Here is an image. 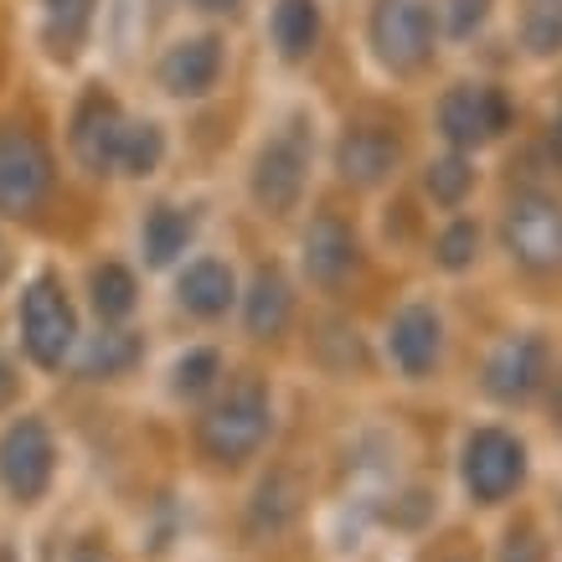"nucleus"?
<instances>
[{"label": "nucleus", "instance_id": "f257e3e1", "mask_svg": "<svg viewBox=\"0 0 562 562\" xmlns=\"http://www.w3.org/2000/svg\"><path fill=\"white\" fill-rule=\"evenodd\" d=\"M263 439H269V387L258 376H238L206 408L202 428H196L202 454L212 464H222V470H238L243 460H254Z\"/></svg>", "mask_w": 562, "mask_h": 562}, {"label": "nucleus", "instance_id": "f03ea898", "mask_svg": "<svg viewBox=\"0 0 562 562\" xmlns=\"http://www.w3.org/2000/svg\"><path fill=\"white\" fill-rule=\"evenodd\" d=\"M72 341H78V315H72L68 290H63L52 273H42V279H32L26 294H21V346H26V357H32L36 367L57 372V367L68 361Z\"/></svg>", "mask_w": 562, "mask_h": 562}, {"label": "nucleus", "instance_id": "7ed1b4c3", "mask_svg": "<svg viewBox=\"0 0 562 562\" xmlns=\"http://www.w3.org/2000/svg\"><path fill=\"white\" fill-rule=\"evenodd\" d=\"M434 0H376L372 52L392 72H418L434 57Z\"/></svg>", "mask_w": 562, "mask_h": 562}, {"label": "nucleus", "instance_id": "20e7f679", "mask_svg": "<svg viewBox=\"0 0 562 562\" xmlns=\"http://www.w3.org/2000/svg\"><path fill=\"white\" fill-rule=\"evenodd\" d=\"M506 248L527 273L562 269V202L547 191H516L506 206Z\"/></svg>", "mask_w": 562, "mask_h": 562}, {"label": "nucleus", "instance_id": "39448f33", "mask_svg": "<svg viewBox=\"0 0 562 562\" xmlns=\"http://www.w3.org/2000/svg\"><path fill=\"white\" fill-rule=\"evenodd\" d=\"M460 475H464V491L475 495L480 506H501L527 480V449L506 428H475L470 443H464Z\"/></svg>", "mask_w": 562, "mask_h": 562}, {"label": "nucleus", "instance_id": "423d86ee", "mask_svg": "<svg viewBox=\"0 0 562 562\" xmlns=\"http://www.w3.org/2000/svg\"><path fill=\"white\" fill-rule=\"evenodd\" d=\"M52 191V155L26 130H0V212L32 217Z\"/></svg>", "mask_w": 562, "mask_h": 562}, {"label": "nucleus", "instance_id": "0eeeda50", "mask_svg": "<svg viewBox=\"0 0 562 562\" xmlns=\"http://www.w3.org/2000/svg\"><path fill=\"white\" fill-rule=\"evenodd\" d=\"M52 470H57V449H52V434L42 418H21V424L5 428V439H0V480H5V491L16 495L21 506L47 495Z\"/></svg>", "mask_w": 562, "mask_h": 562}, {"label": "nucleus", "instance_id": "6e6552de", "mask_svg": "<svg viewBox=\"0 0 562 562\" xmlns=\"http://www.w3.org/2000/svg\"><path fill=\"white\" fill-rule=\"evenodd\" d=\"M305 171H310V150L300 130H284L279 139H269L258 150L254 166V202L269 212V217H290L300 196H305Z\"/></svg>", "mask_w": 562, "mask_h": 562}, {"label": "nucleus", "instance_id": "1a4fd4ad", "mask_svg": "<svg viewBox=\"0 0 562 562\" xmlns=\"http://www.w3.org/2000/svg\"><path fill=\"white\" fill-rule=\"evenodd\" d=\"M439 124L454 150H475V145H491L506 124H512V103L501 88L485 83H460L449 88L439 103Z\"/></svg>", "mask_w": 562, "mask_h": 562}, {"label": "nucleus", "instance_id": "9d476101", "mask_svg": "<svg viewBox=\"0 0 562 562\" xmlns=\"http://www.w3.org/2000/svg\"><path fill=\"white\" fill-rule=\"evenodd\" d=\"M547 382V341L542 336H512L485 361V392L495 403H527Z\"/></svg>", "mask_w": 562, "mask_h": 562}, {"label": "nucleus", "instance_id": "9b49d317", "mask_svg": "<svg viewBox=\"0 0 562 562\" xmlns=\"http://www.w3.org/2000/svg\"><path fill=\"white\" fill-rule=\"evenodd\" d=\"M124 109L109 93H83L78 114H72V155L83 160L88 171H114V150L124 135Z\"/></svg>", "mask_w": 562, "mask_h": 562}, {"label": "nucleus", "instance_id": "f8f14e48", "mask_svg": "<svg viewBox=\"0 0 562 562\" xmlns=\"http://www.w3.org/2000/svg\"><path fill=\"white\" fill-rule=\"evenodd\" d=\"M222 78V42L217 36H187L160 57V88L176 99H202Z\"/></svg>", "mask_w": 562, "mask_h": 562}, {"label": "nucleus", "instance_id": "ddd939ff", "mask_svg": "<svg viewBox=\"0 0 562 562\" xmlns=\"http://www.w3.org/2000/svg\"><path fill=\"white\" fill-rule=\"evenodd\" d=\"M397 155H403V139L382 130V124H351L336 145V171L346 181H357V187H376L382 176L397 166Z\"/></svg>", "mask_w": 562, "mask_h": 562}, {"label": "nucleus", "instance_id": "4468645a", "mask_svg": "<svg viewBox=\"0 0 562 562\" xmlns=\"http://www.w3.org/2000/svg\"><path fill=\"white\" fill-rule=\"evenodd\" d=\"M357 233L346 227L341 217H330V212H321V217L310 222L305 233V273L315 279V284H341L346 273L357 269Z\"/></svg>", "mask_w": 562, "mask_h": 562}, {"label": "nucleus", "instance_id": "2eb2a0df", "mask_svg": "<svg viewBox=\"0 0 562 562\" xmlns=\"http://www.w3.org/2000/svg\"><path fill=\"white\" fill-rule=\"evenodd\" d=\"M443 351V325L428 305H408L397 321H392V361L408 376H428L439 367Z\"/></svg>", "mask_w": 562, "mask_h": 562}, {"label": "nucleus", "instance_id": "dca6fc26", "mask_svg": "<svg viewBox=\"0 0 562 562\" xmlns=\"http://www.w3.org/2000/svg\"><path fill=\"white\" fill-rule=\"evenodd\" d=\"M243 321H248V336H258V341H273V336L290 330L294 290L279 269H258L254 273V290H248V300H243Z\"/></svg>", "mask_w": 562, "mask_h": 562}, {"label": "nucleus", "instance_id": "f3484780", "mask_svg": "<svg viewBox=\"0 0 562 562\" xmlns=\"http://www.w3.org/2000/svg\"><path fill=\"white\" fill-rule=\"evenodd\" d=\"M176 294H181V305H187L191 315L217 321V315H227V305H233L238 284H233V269H227V263H217V258H196V263L181 273Z\"/></svg>", "mask_w": 562, "mask_h": 562}, {"label": "nucleus", "instance_id": "a211bd4d", "mask_svg": "<svg viewBox=\"0 0 562 562\" xmlns=\"http://www.w3.org/2000/svg\"><path fill=\"white\" fill-rule=\"evenodd\" d=\"M321 42V0H279L273 5V47L284 63H305Z\"/></svg>", "mask_w": 562, "mask_h": 562}, {"label": "nucleus", "instance_id": "6ab92c4d", "mask_svg": "<svg viewBox=\"0 0 562 562\" xmlns=\"http://www.w3.org/2000/svg\"><path fill=\"white\" fill-rule=\"evenodd\" d=\"M191 233H196V217L181 212V206H155L150 217H145V258H150L155 269H166L176 263V254H187Z\"/></svg>", "mask_w": 562, "mask_h": 562}, {"label": "nucleus", "instance_id": "aec40b11", "mask_svg": "<svg viewBox=\"0 0 562 562\" xmlns=\"http://www.w3.org/2000/svg\"><path fill=\"white\" fill-rule=\"evenodd\" d=\"M139 361V336L135 330H103V336H93L83 351V376H93V382H103V376H124L135 372Z\"/></svg>", "mask_w": 562, "mask_h": 562}, {"label": "nucleus", "instance_id": "412c9836", "mask_svg": "<svg viewBox=\"0 0 562 562\" xmlns=\"http://www.w3.org/2000/svg\"><path fill=\"white\" fill-rule=\"evenodd\" d=\"M160 155H166V135H160V124H139L130 120L120 135V150H114V171L120 176H150L160 166Z\"/></svg>", "mask_w": 562, "mask_h": 562}, {"label": "nucleus", "instance_id": "4be33fe9", "mask_svg": "<svg viewBox=\"0 0 562 562\" xmlns=\"http://www.w3.org/2000/svg\"><path fill=\"white\" fill-rule=\"evenodd\" d=\"M88 294H93V310H99L103 321H124L130 310H135V273L124 269V263H99L93 279H88Z\"/></svg>", "mask_w": 562, "mask_h": 562}, {"label": "nucleus", "instance_id": "5701e85b", "mask_svg": "<svg viewBox=\"0 0 562 562\" xmlns=\"http://www.w3.org/2000/svg\"><path fill=\"white\" fill-rule=\"evenodd\" d=\"M93 26V0H47V42L57 57H72Z\"/></svg>", "mask_w": 562, "mask_h": 562}, {"label": "nucleus", "instance_id": "b1692460", "mask_svg": "<svg viewBox=\"0 0 562 562\" xmlns=\"http://www.w3.org/2000/svg\"><path fill=\"white\" fill-rule=\"evenodd\" d=\"M300 512V485L294 475H273L258 485V501H254V531H284Z\"/></svg>", "mask_w": 562, "mask_h": 562}, {"label": "nucleus", "instance_id": "393cba45", "mask_svg": "<svg viewBox=\"0 0 562 562\" xmlns=\"http://www.w3.org/2000/svg\"><path fill=\"white\" fill-rule=\"evenodd\" d=\"M470 187H475V171H470L464 155H443V160H434V166L424 171V191L439 206H460Z\"/></svg>", "mask_w": 562, "mask_h": 562}, {"label": "nucleus", "instance_id": "a878e982", "mask_svg": "<svg viewBox=\"0 0 562 562\" xmlns=\"http://www.w3.org/2000/svg\"><path fill=\"white\" fill-rule=\"evenodd\" d=\"M217 372H222V357L202 346V351H187V357L176 361V382H171V387L181 392V397H202V392L217 382Z\"/></svg>", "mask_w": 562, "mask_h": 562}, {"label": "nucleus", "instance_id": "bb28decb", "mask_svg": "<svg viewBox=\"0 0 562 562\" xmlns=\"http://www.w3.org/2000/svg\"><path fill=\"white\" fill-rule=\"evenodd\" d=\"M480 254V227L475 222H454V227H443V238H439V263L449 273H460L470 269Z\"/></svg>", "mask_w": 562, "mask_h": 562}, {"label": "nucleus", "instance_id": "cd10ccee", "mask_svg": "<svg viewBox=\"0 0 562 562\" xmlns=\"http://www.w3.org/2000/svg\"><path fill=\"white\" fill-rule=\"evenodd\" d=\"M527 47L531 52H562V5L537 0L527 16Z\"/></svg>", "mask_w": 562, "mask_h": 562}, {"label": "nucleus", "instance_id": "c85d7f7f", "mask_svg": "<svg viewBox=\"0 0 562 562\" xmlns=\"http://www.w3.org/2000/svg\"><path fill=\"white\" fill-rule=\"evenodd\" d=\"M501 562H547V542L537 527H512L501 542Z\"/></svg>", "mask_w": 562, "mask_h": 562}, {"label": "nucleus", "instance_id": "c756f323", "mask_svg": "<svg viewBox=\"0 0 562 562\" xmlns=\"http://www.w3.org/2000/svg\"><path fill=\"white\" fill-rule=\"evenodd\" d=\"M491 16V0H449V32L454 36H475Z\"/></svg>", "mask_w": 562, "mask_h": 562}, {"label": "nucleus", "instance_id": "7c9ffc66", "mask_svg": "<svg viewBox=\"0 0 562 562\" xmlns=\"http://www.w3.org/2000/svg\"><path fill=\"white\" fill-rule=\"evenodd\" d=\"M72 562H114V558H109V547H103V542H93V537H88V542H78Z\"/></svg>", "mask_w": 562, "mask_h": 562}, {"label": "nucleus", "instance_id": "2f4dec72", "mask_svg": "<svg viewBox=\"0 0 562 562\" xmlns=\"http://www.w3.org/2000/svg\"><path fill=\"white\" fill-rule=\"evenodd\" d=\"M202 11H238V0H196Z\"/></svg>", "mask_w": 562, "mask_h": 562}, {"label": "nucleus", "instance_id": "473e14b6", "mask_svg": "<svg viewBox=\"0 0 562 562\" xmlns=\"http://www.w3.org/2000/svg\"><path fill=\"white\" fill-rule=\"evenodd\" d=\"M5 269H11V254H5V243H0V279H5Z\"/></svg>", "mask_w": 562, "mask_h": 562}, {"label": "nucleus", "instance_id": "72a5a7b5", "mask_svg": "<svg viewBox=\"0 0 562 562\" xmlns=\"http://www.w3.org/2000/svg\"><path fill=\"white\" fill-rule=\"evenodd\" d=\"M558 155H562V114H558Z\"/></svg>", "mask_w": 562, "mask_h": 562}, {"label": "nucleus", "instance_id": "f704fd0d", "mask_svg": "<svg viewBox=\"0 0 562 562\" xmlns=\"http://www.w3.org/2000/svg\"><path fill=\"white\" fill-rule=\"evenodd\" d=\"M558 418H562V392H558Z\"/></svg>", "mask_w": 562, "mask_h": 562}, {"label": "nucleus", "instance_id": "c9c22d12", "mask_svg": "<svg viewBox=\"0 0 562 562\" xmlns=\"http://www.w3.org/2000/svg\"><path fill=\"white\" fill-rule=\"evenodd\" d=\"M547 5H562V0H547Z\"/></svg>", "mask_w": 562, "mask_h": 562}]
</instances>
